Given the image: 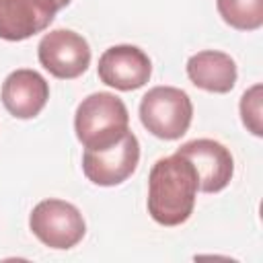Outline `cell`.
<instances>
[{
    "instance_id": "obj_1",
    "label": "cell",
    "mask_w": 263,
    "mask_h": 263,
    "mask_svg": "<svg viewBox=\"0 0 263 263\" xmlns=\"http://www.w3.org/2000/svg\"><path fill=\"white\" fill-rule=\"evenodd\" d=\"M199 181L193 164L171 154L158 158L148 175V214L160 226H179L187 222L195 208Z\"/></svg>"
},
{
    "instance_id": "obj_2",
    "label": "cell",
    "mask_w": 263,
    "mask_h": 263,
    "mask_svg": "<svg viewBox=\"0 0 263 263\" xmlns=\"http://www.w3.org/2000/svg\"><path fill=\"white\" fill-rule=\"evenodd\" d=\"M74 132L84 150H103L117 144L129 132L125 103L113 92L88 95L76 107Z\"/></svg>"
},
{
    "instance_id": "obj_3",
    "label": "cell",
    "mask_w": 263,
    "mask_h": 263,
    "mask_svg": "<svg viewBox=\"0 0 263 263\" xmlns=\"http://www.w3.org/2000/svg\"><path fill=\"white\" fill-rule=\"evenodd\" d=\"M193 119L189 95L177 86H154L140 101L142 125L160 140H179Z\"/></svg>"
},
{
    "instance_id": "obj_4",
    "label": "cell",
    "mask_w": 263,
    "mask_h": 263,
    "mask_svg": "<svg viewBox=\"0 0 263 263\" xmlns=\"http://www.w3.org/2000/svg\"><path fill=\"white\" fill-rule=\"evenodd\" d=\"M31 232L49 249L66 251L76 247L86 234V224L80 210L64 199H43L29 216Z\"/></svg>"
},
{
    "instance_id": "obj_5",
    "label": "cell",
    "mask_w": 263,
    "mask_h": 263,
    "mask_svg": "<svg viewBox=\"0 0 263 263\" xmlns=\"http://www.w3.org/2000/svg\"><path fill=\"white\" fill-rule=\"evenodd\" d=\"M39 64L55 78L72 80L90 66V47L82 35L70 29H53L45 33L37 45Z\"/></svg>"
},
{
    "instance_id": "obj_6",
    "label": "cell",
    "mask_w": 263,
    "mask_h": 263,
    "mask_svg": "<svg viewBox=\"0 0 263 263\" xmlns=\"http://www.w3.org/2000/svg\"><path fill=\"white\" fill-rule=\"evenodd\" d=\"M140 162V142L134 132H127L117 144L103 150H84V177L99 187H115L129 179Z\"/></svg>"
},
{
    "instance_id": "obj_7",
    "label": "cell",
    "mask_w": 263,
    "mask_h": 263,
    "mask_svg": "<svg viewBox=\"0 0 263 263\" xmlns=\"http://www.w3.org/2000/svg\"><path fill=\"white\" fill-rule=\"evenodd\" d=\"M177 154L185 156L199 181V191L203 193H218L228 187L232 175H234V160L230 150L210 138H199L185 142L181 148H177Z\"/></svg>"
},
{
    "instance_id": "obj_8",
    "label": "cell",
    "mask_w": 263,
    "mask_h": 263,
    "mask_svg": "<svg viewBox=\"0 0 263 263\" xmlns=\"http://www.w3.org/2000/svg\"><path fill=\"white\" fill-rule=\"evenodd\" d=\"M97 72L101 82L115 90H136L150 80L152 62L144 49L123 43L101 53Z\"/></svg>"
},
{
    "instance_id": "obj_9",
    "label": "cell",
    "mask_w": 263,
    "mask_h": 263,
    "mask_svg": "<svg viewBox=\"0 0 263 263\" xmlns=\"http://www.w3.org/2000/svg\"><path fill=\"white\" fill-rule=\"evenodd\" d=\"M58 10V0H0V39H29L45 31Z\"/></svg>"
},
{
    "instance_id": "obj_10",
    "label": "cell",
    "mask_w": 263,
    "mask_h": 263,
    "mask_svg": "<svg viewBox=\"0 0 263 263\" xmlns=\"http://www.w3.org/2000/svg\"><path fill=\"white\" fill-rule=\"evenodd\" d=\"M0 95L6 111L12 117L33 119L43 111L49 99V84L39 72L21 68L4 78Z\"/></svg>"
},
{
    "instance_id": "obj_11",
    "label": "cell",
    "mask_w": 263,
    "mask_h": 263,
    "mask_svg": "<svg viewBox=\"0 0 263 263\" xmlns=\"http://www.w3.org/2000/svg\"><path fill=\"white\" fill-rule=\"evenodd\" d=\"M187 76L189 80L208 92H230L236 84V64L234 60L218 49H203L193 53L187 60Z\"/></svg>"
},
{
    "instance_id": "obj_12",
    "label": "cell",
    "mask_w": 263,
    "mask_h": 263,
    "mask_svg": "<svg viewBox=\"0 0 263 263\" xmlns=\"http://www.w3.org/2000/svg\"><path fill=\"white\" fill-rule=\"evenodd\" d=\"M226 25L238 31H257L263 25V0H216Z\"/></svg>"
},
{
    "instance_id": "obj_13",
    "label": "cell",
    "mask_w": 263,
    "mask_h": 263,
    "mask_svg": "<svg viewBox=\"0 0 263 263\" xmlns=\"http://www.w3.org/2000/svg\"><path fill=\"white\" fill-rule=\"evenodd\" d=\"M261 84H253L245 95L240 97V117L245 127L253 136H263V125H261Z\"/></svg>"
},
{
    "instance_id": "obj_14",
    "label": "cell",
    "mask_w": 263,
    "mask_h": 263,
    "mask_svg": "<svg viewBox=\"0 0 263 263\" xmlns=\"http://www.w3.org/2000/svg\"><path fill=\"white\" fill-rule=\"evenodd\" d=\"M70 2H72V0H58V6H60V8H64V6H68Z\"/></svg>"
}]
</instances>
